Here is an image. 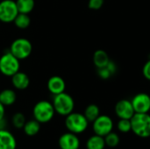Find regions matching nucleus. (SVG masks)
Returning <instances> with one entry per match:
<instances>
[{"label":"nucleus","instance_id":"bb28decb","mask_svg":"<svg viewBox=\"0 0 150 149\" xmlns=\"http://www.w3.org/2000/svg\"><path fill=\"white\" fill-rule=\"evenodd\" d=\"M142 74L147 80L150 81V60H149L144 64L143 68H142Z\"/></svg>","mask_w":150,"mask_h":149},{"label":"nucleus","instance_id":"a878e982","mask_svg":"<svg viewBox=\"0 0 150 149\" xmlns=\"http://www.w3.org/2000/svg\"><path fill=\"white\" fill-rule=\"evenodd\" d=\"M105 0H89L88 1V7L91 10L98 11L102 8L104 5Z\"/></svg>","mask_w":150,"mask_h":149},{"label":"nucleus","instance_id":"f3484780","mask_svg":"<svg viewBox=\"0 0 150 149\" xmlns=\"http://www.w3.org/2000/svg\"><path fill=\"white\" fill-rule=\"evenodd\" d=\"M86 149H105L106 145L104 137L98 134H93L86 141Z\"/></svg>","mask_w":150,"mask_h":149},{"label":"nucleus","instance_id":"f257e3e1","mask_svg":"<svg viewBox=\"0 0 150 149\" xmlns=\"http://www.w3.org/2000/svg\"><path fill=\"white\" fill-rule=\"evenodd\" d=\"M131 126L133 132L137 137L147 139L150 137V114L134 113L131 118Z\"/></svg>","mask_w":150,"mask_h":149},{"label":"nucleus","instance_id":"b1692460","mask_svg":"<svg viewBox=\"0 0 150 149\" xmlns=\"http://www.w3.org/2000/svg\"><path fill=\"white\" fill-rule=\"evenodd\" d=\"M117 128L121 133H130L131 130H132L130 119H120V120L117 123Z\"/></svg>","mask_w":150,"mask_h":149},{"label":"nucleus","instance_id":"4be33fe9","mask_svg":"<svg viewBox=\"0 0 150 149\" xmlns=\"http://www.w3.org/2000/svg\"><path fill=\"white\" fill-rule=\"evenodd\" d=\"M104 139H105L106 147L111 148H114L118 147L120 142V138L119 134L114 132H111L110 133L105 135L104 137Z\"/></svg>","mask_w":150,"mask_h":149},{"label":"nucleus","instance_id":"cd10ccee","mask_svg":"<svg viewBox=\"0 0 150 149\" xmlns=\"http://www.w3.org/2000/svg\"><path fill=\"white\" fill-rule=\"evenodd\" d=\"M4 115H5V106L0 103V121L4 119Z\"/></svg>","mask_w":150,"mask_h":149},{"label":"nucleus","instance_id":"a211bd4d","mask_svg":"<svg viewBox=\"0 0 150 149\" xmlns=\"http://www.w3.org/2000/svg\"><path fill=\"white\" fill-rule=\"evenodd\" d=\"M40 125L41 124L40 122H38L37 120H35L33 119L26 121L25 126H24V127L22 129H23L24 133L26 136L33 137V136L37 135L40 133Z\"/></svg>","mask_w":150,"mask_h":149},{"label":"nucleus","instance_id":"393cba45","mask_svg":"<svg viewBox=\"0 0 150 149\" xmlns=\"http://www.w3.org/2000/svg\"><path fill=\"white\" fill-rule=\"evenodd\" d=\"M98 75L103 80H107L113 76L106 66L104 68H98Z\"/></svg>","mask_w":150,"mask_h":149},{"label":"nucleus","instance_id":"6e6552de","mask_svg":"<svg viewBox=\"0 0 150 149\" xmlns=\"http://www.w3.org/2000/svg\"><path fill=\"white\" fill-rule=\"evenodd\" d=\"M113 130V121L108 115L100 114L92 122V131L95 134L105 137Z\"/></svg>","mask_w":150,"mask_h":149},{"label":"nucleus","instance_id":"dca6fc26","mask_svg":"<svg viewBox=\"0 0 150 149\" xmlns=\"http://www.w3.org/2000/svg\"><path fill=\"white\" fill-rule=\"evenodd\" d=\"M17 100L16 92L11 89H5L0 92V103H2L5 107L14 105Z\"/></svg>","mask_w":150,"mask_h":149},{"label":"nucleus","instance_id":"9d476101","mask_svg":"<svg viewBox=\"0 0 150 149\" xmlns=\"http://www.w3.org/2000/svg\"><path fill=\"white\" fill-rule=\"evenodd\" d=\"M135 113H149L150 111V96L147 93H138L131 100Z\"/></svg>","mask_w":150,"mask_h":149},{"label":"nucleus","instance_id":"5701e85b","mask_svg":"<svg viewBox=\"0 0 150 149\" xmlns=\"http://www.w3.org/2000/svg\"><path fill=\"white\" fill-rule=\"evenodd\" d=\"M26 122L25 117L21 112H16L11 118V124L16 129H22Z\"/></svg>","mask_w":150,"mask_h":149},{"label":"nucleus","instance_id":"f8f14e48","mask_svg":"<svg viewBox=\"0 0 150 149\" xmlns=\"http://www.w3.org/2000/svg\"><path fill=\"white\" fill-rule=\"evenodd\" d=\"M47 90H49V92L54 96L64 92L66 89L65 81L63 80L62 77L59 76H54L50 77L47 81Z\"/></svg>","mask_w":150,"mask_h":149},{"label":"nucleus","instance_id":"423d86ee","mask_svg":"<svg viewBox=\"0 0 150 149\" xmlns=\"http://www.w3.org/2000/svg\"><path fill=\"white\" fill-rule=\"evenodd\" d=\"M9 51L18 60H25L32 54L33 45L25 38H18L11 42Z\"/></svg>","mask_w":150,"mask_h":149},{"label":"nucleus","instance_id":"7ed1b4c3","mask_svg":"<svg viewBox=\"0 0 150 149\" xmlns=\"http://www.w3.org/2000/svg\"><path fill=\"white\" fill-rule=\"evenodd\" d=\"M89 121L83 115V113L80 112H71L65 117V127L68 132L73 133L75 134H81L84 133L88 126Z\"/></svg>","mask_w":150,"mask_h":149},{"label":"nucleus","instance_id":"2eb2a0df","mask_svg":"<svg viewBox=\"0 0 150 149\" xmlns=\"http://www.w3.org/2000/svg\"><path fill=\"white\" fill-rule=\"evenodd\" d=\"M110 61H111L110 57L105 50L98 49L93 54V63L97 68H101L105 67Z\"/></svg>","mask_w":150,"mask_h":149},{"label":"nucleus","instance_id":"1a4fd4ad","mask_svg":"<svg viewBox=\"0 0 150 149\" xmlns=\"http://www.w3.org/2000/svg\"><path fill=\"white\" fill-rule=\"evenodd\" d=\"M114 112L119 119H131L135 113L132 102L128 99H121L118 101L115 105Z\"/></svg>","mask_w":150,"mask_h":149},{"label":"nucleus","instance_id":"39448f33","mask_svg":"<svg viewBox=\"0 0 150 149\" xmlns=\"http://www.w3.org/2000/svg\"><path fill=\"white\" fill-rule=\"evenodd\" d=\"M20 69V60L15 57L10 51L5 52L0 57V72L5 76L11 77Z\"/></svg>","mask_w":150,"mask_h":149},{"label":"nucleus","instance_id":"f03ea898","mask_svg":"<svg viewBox=\"0 0 150 149\" xmlns=\"http://www.w3.org/2000/svg\"><path fill=\"white\" fill-rule=\"evenodd\" d=\"M55 114L53 104L47 100H41L37 102L33 108V117L40 124H47L50 122Z\"/></svg>","mask_w":150,"mask_h":149},{"label":"nucleus","instance_id":"ddd939ff","mask_svg":"<svg viewBox=\"0 0 150 149\" xmlns=\"http://www.w3.org/2000/svg\"><path fill=\"white\" fill-rule=\"evenodd\" d=\"M17 140L7 129H0V149H16Z\"/></svg>","mask_w":150,"mask_h":149},{"label":"nucleus","instance_id":"9b49d317","mask_svg":"<svg viewBox=\"0 0 150 149\" xmlns=\"http://www.w3.org/2000/svg\"><path fill=\"white\" fill-rule=\"evenodd\" d=\"M80 145L81 142L78 135L70 132L62 133L58 140V146L60 149H79Z\"/></svg>","mask_w":150,"mask_h":149},{"label":"nucleus","instance_id":"4468645a","mask_svg":"<svg viewBox=\"0 0 150 149\" xmlns=\"http://www.w3.org/2000/svg\"><path fill=\"white\" fill-rule=\"evenodd\" d=\"M11 79L12 86L18 90H23L27 89L30 84L29 76L25 73L21 71H18L16 74H14L11 77Z\"/></svg>","mask_w":150,"mask_h":149},{"label":"nucleus","instance_id":"6ab92c4d","mask_svg":"<svg viewBox=\"0 0 150 149\" xmlns=\"http://www.w3.org/2000/svg\"><path fill=\"white\" fill-rule=\"evenodd\" d=\"M83 115L85 116V118L90 123H92L100 115V109L97 105L91 104L86 106Z\"/></svg>","mask_w":150,"mask_h":149},{"label":"nucleus","instance_id":"aec40b11","mask_svg":"<svg viewBox=\"0 0 150 149\" xmlns=\"http://www.w3.org/2000/svg\"><path fill=\"white\" fill-rule=\"evenodd\" d=\"M16 4L19 13L29 14L35 6L34 0H16Z\"/></svg>","mask_w":150,"mask_h":149},{"label":"nucleus","instance_id":"412c9836","mask_svg":"<svg viewBox=\"0 0 150 149\" xmlns=\"http://www.w3.org/2000/svg\"><path fill=\"white\" fill-rule=\"evenodd\" d=\"M13 22L18 29H26L31 24V18L28 14L18 13Z\"/></svg>","mask_w":150,"mask_h":149},{"label":"nucleus","instance_id":"0eeeda50","mask_svg":"<svg viewBox=\"0 0 150 149\" xmlns=\"http://www.w3.org/2000/svg\"><path fill=\"white\" fill-rule=\"evenodd\" d=\"M18 13L16 1L2 0L0 2V22L4 24L11 23Z\"/></svg>","mask_w":150,"mask_h":149},{"label":"nucleus","instance_id":"20e7f679","mask_svg":"<svg viewBox=\"0 0 150 149\" xmlns=\"http://www.w3.org/2000/svg\"><path fill=\"white\" fill-rule=\"evenodd\" d=\"M52 104L54 108L55 113L60 116L66 117L67 115L74 112L75 101L73 97L65 91L54 96Z\"/></svg>","mask_w":150,"mask_h":149}]
</instances>
